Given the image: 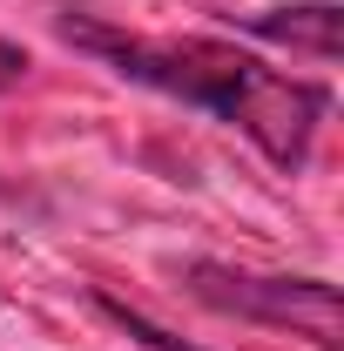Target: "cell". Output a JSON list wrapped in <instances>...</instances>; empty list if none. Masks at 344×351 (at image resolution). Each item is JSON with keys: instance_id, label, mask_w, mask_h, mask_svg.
<instances>
[{"instance_id": "6da1fadb", "label": "cell", "mask_w": 344, "mask_h": 351, "mask_svg": "<svg viewBox=\"0 0 344 351\" xmlns=\"http://www.w3.org/2000/svg\"><path fill=\"white\" fill-rule=\"evenodd\" d=\"M61 34L75 47H88L95 61H108L122 82H142L156 95H169L182 108H203L216 122H230L236 135H250L277 169H304L310 142L331 115V88L297 82L284 68H270L257 54L210 34H115L95 21H61Z\"/></svg>"}, {"instance_id": "7a4b0ae2", "label": "cell", "mask_w": 344, "mask_h": 351, "mask_svg": "<svg viewBox=\"0 0 344 351\" xmlns=\"http://www.w3.org/2000/svg\"><path fill=\"white\" fill-rule=\"evenodd\" d=\"M189 291L243 324L297 331L324 351L338 345V291L324 277H263V270H230V263H189Z\"/></svg>"}, {"instance_id": "3957f363", "label": "cell", "mask_w": 344, "mask_h": 351, "mask_svg": "<svg viewBox=\"0 0 344 351\" xmlns=\"http://www.w3.org/2000/svg\"><path fill=\"white\" fill-rule=\"evenodd\" d=\"M250 34L277 47H304L310 61H338V7L331 0H304V7H277V14H257V21H243Z\"/></svg>"}, {"instance_id": "277c9868", "label": "cell", "mask_w": 344, "mask_h": 351, "mask_svg": "<svg viewBox=\"0 0 344 351\" xmlns=\"http://www.w3.org/2000/svg\"><path fill=\"white\" fill-rule=\"evenodd\" d=\"M21 82H27V54H21V47L0 34V95H14Z\"/></svg>"}]
</instances>
